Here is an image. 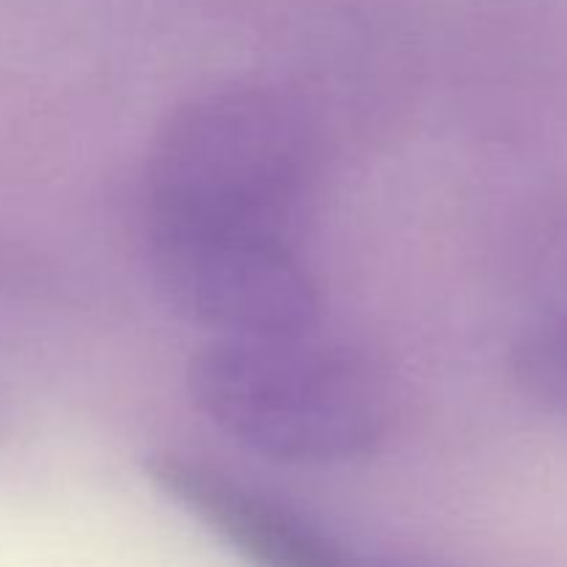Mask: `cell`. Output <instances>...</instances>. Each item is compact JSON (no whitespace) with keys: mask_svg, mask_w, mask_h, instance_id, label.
<instances>
[{"mask_svg":"<svg viewBox=\"0 0 567 567\" xmlns=\"http://www.w3.org/2000/svg\"><path fill=\"white\" fill-rule=\"evenodd\" d=\"M313 172V136L297 105L271 89H219L161 127L147 166V225L291 238Z\"/></svg>","mask_w":567,"mask_h":567,"instance_id":"6da1fadb","label":"cell"},{"mask_svg":"<svg viewBox=\"0 0 567 567\" xmlns=\"http://www.w3.org/2000/svg\"><path fill=\"white\" fill-rule=\"evenodd\" d=\"M188 388L225 435L280 463H352L388 432L385 388L369 363L310 332L219 338L192 360Z\"/></svg>","mask_w":567,"mask_h":567,"instance_id":"7a4b0ae2","label":"cell"},{"mask_svg":"<svg viewBox=\"0 0 567 567\" xmlns=\"http://www.w3.org/2000/svg\"><path fill=\"white\" fill-rule=\"evenodd\" d=\"M150 260L164 297L221 338L308 336L319 282L293 238L216 227L147 225Z\"/></svg>","mask_w":567,"mask_h":567,"instance_id":"3957f363","label":"cell"},{"mask_svg":"<svg viewBox=\"0 0 567 567\" xmlns=\"http://www.w3.org/2000/svg\"><path fill=\"white\" fill-rule=\"evenodd\" d=\"M147 476L252 567H369L297 507L208 460L158 452Z\"/></svg>","mask_w":567,"mask_h":567,"instance_id":"277c9868","label":"cell"},{"mask_svg":"<svg viewBox=\"0 0 567 567\" xmlns=\"http://www.w3.org/2000/svg\"><path fill=\"white\" fill-rule=\"evenodd\" d=\"M509 371L529 402L567 419V313L526 327L509 349Z\"/></svg>","mask_w":567,"mask_h":567,"instance_id":"5b68a950","label":"cell"},{"mask_svg":"<svg viewBox=\"0 0 567 567\" xmlns=\"http://www.w3.org/2000/svg\"><path fill=\"white\" fill-rule=\"evenodd\" d=\"M369 567H421V565H402V563H382V565H369Z\"/></svg>","mask_w":567,"mask_h":567,"instance_id":"8992f818","label":"cell"}]
</instances>
